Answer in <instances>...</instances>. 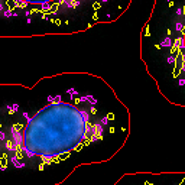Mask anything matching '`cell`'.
Here are the masks:
<instances>
[{"instance_id":"cell-1","label":"cell","mask_w":185,"mask_h":185,"mask_svg":"<svg viewBox=\"0 0 185 185\" xmlns=\"http://www.w3.org/2000/svg\"><path fill=\"white\" fill-rule=\"evenodd\" d=\"M0 116V185H54L77 166L100 159L92 147L104 140L110 116H100L90 95L61 101L52 95L38 110Z\"/></svg>"},{"instance_id":"cell-2","label":"cell","mask_w":185,"mask_h":185,"mask_svg":"<svg viewBox=\"0 0 185 185\" xmlns=\"http://www.w3.org/2000/svg\"><path fill=\"white\" fill-rule=\"evenodd\" d=\"M171 44H172L171 38H169V36H166V38L161 42V45H159V46H171Z\"/></svg>"},{"instance_id":"cell-3","label":"cell","mask_w":185,"mask_h":185,"mask_svg":"<svg viewBox=\"0 0 185 185\" xmlns=\"http://www.w3.org/2000/svg\"><path fill=\"white\" fill-rule=\"evenodd\" d=\"M175 27H177V30L179 32V30L182 29V23H177V26H175Z\"/></svg>"},{"instance_id":"cell-4","label":"cell","mask_w":185,"mask_h":185,"mask_svg":"<svg viewBox=\"0 0 185 185\" xmlns=\"http://www.w3.org/2000/svg\"><path fill=\"white\" fill-rule=\"evenodd\" d=\"M181 45V38H178L177 41H175V46H179Z\"/></svg>"},{"instance_id":"cell-5","label":"cell","mask_w":185,"mask_h":185,"mask_svg":"<svg viewBox=\"0 0 185 185\" xmlns=\"http://www.w3.org/2000/svg\"><path fill=\"white\" fill-rule=\"evenodd\" d=\"M168 62L169 64H174L175 62V58H168Z\"/></svg>"},{"instance_id":"cell-6","label":"cell","mask_w":185,"mask_h":185,"mask_svg":"<svg viewBox=\"0 0 185 185\" xmlns=\"http://www.w3.org/2000/svg\"><path fill=\"white\" fill-rule=\"evenodd\" d=\"M185 84V80H179V85H184Z\"/></svg>"},{"instance_id":"cell-7","label":"cell","mask_w":185,"mask_h":185,"mask_svg":"<svg viewBox=\"0 0 185 185\" xmlns=\"http://www.w3.org/2000/svg\"><path fill=\"white\" fill-rule=\"evenodd\" d=\"M182 62L185 64V55H182Z\"/></svg>"},{"instance_id":"cell-8","label":"cell","mask_w":185,"mask_h":185,"mask_svg":"<svg viewBox=\"0 0 185 185\" xmlns=\"http://www.w3.org/2000/svg\"><path fill=\"white\" fill-rule=\"evenodd\" d=\"M182 70H184V71H185V64H184V65H182Z\"/></svg>"},{"instance_id":"cell-9","label":"cell","mask_w":185,"mask_h":185,"mask_svg":"<svg viewBox=\"0 0 185 185\" xmlns=\"http://www.w3.org/2000/svg\"><path fill=\"white\" fill-rule=\"evenodd\" d=\"M184 13H185V12H184Z\"/></svg>"}]
</instances>
